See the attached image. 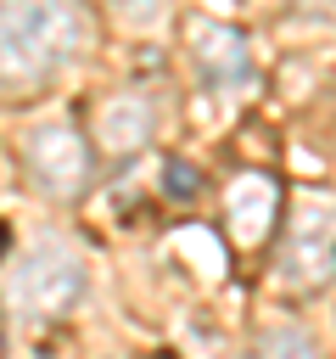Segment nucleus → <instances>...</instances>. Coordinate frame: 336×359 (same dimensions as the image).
Wrapping results in <instances>:
<instances>
[{
	"label": "nucleus",
	"instance_id": "nucleus-1",
	"mask_svg": "<svg viewBox=\"0 0 336 359\" xmlns=\"http://www.w3.org/2000/svg\"><path fill=\"white\" fill-rule=\"evenodd\" d=\"M84 45L73 0H0V90L22 95L45 84Z\"/></svg>",
	"mask_w": 336,
	"mask_h": 359
},
{
	"label": "nucleus",
	"instance_id": "nucleus-2",
	"mask_svg": "<svg viewBox=\"0 0 336 359\" xmlns=\"http://www.w3.org/2000/svg\"><path fill=\"white\" fill-rule=\"evenodd\" d=\"M78 297H84V264L62 241L28 247V258L11 269V309H22L28 320H62L67 309H78Z\"/></svg>",
	"mask_w": 336,
	"mask_h": 359
},
{
	"label": "nucleus",
	"instance_id": "nucleus-3",
	"mask_svg": "<svg viewBox=\"0 0 336 359\" xmlns=\"http://www.w3.org/2000/svg\"><path fill=\"white\" fill-rule=\"evenodd\" d=\"M28 168L50 196H73L90 180V146L73 123H39L28 135Z\"/></svg>",
	"mask_w": 336,
	"mask_h": 359
},
{
	"label": "nucleus",
	"instance_id": "nucleus-4",
	"mask_svg": "<svg viewBox=\"0 0 336 359\" xmlns=\"http://www.w3.org/2000/svg\"><path fill=\"white\" fill-rule=\"evenodd\" d=\"M224 213H230V236H235L241 247L269 241L274 213H280V185H274V174H258V168L235 174V180L224 185Z\"/></svg>",
	"mask_w": 336,
	"mask_h": 359
},
{
	"label": "nucleus",
	"instance_id": "nucleus-5",
	"mask_svg": "<svg viewBox=\"0 0 336 359\" xmlns=\"http://www.w3.org/2000/svg\"><path fill=\"white\" fill-rule=\"evenodd\" d=\"M196 62H202V79L207 84H241L246 73H252V56H246V39L235 34V28H218V22H207L202 34H196Z\"/></svg>",
	"mask_w": 336,
	"mask_h": 359
},
{
	"label": "nucleus",
	"instance_id": "nucleus-6",
	"mask_svg": "<svg viewBox=\"0 0 336 359\" xmlns=\"http://www.w3.org/2000/svg\"><path fill=\"white\" fill-rule=\"evenodd\" d=\"M151 140V112L134 95H112L101 107V146L106 151H140Z\"/></svg>",
	"mask_w": 336,
	"mask_h": 359
},
{
	"label": "nucleus",
	"instance_id": "nucleus-7",
	"mask_svg": "<svg viewBox=\"0 0 336 359\" xmlns=\"http://www.w3.org/2000/svg\"><path fill=\"white\" fill-rule=\"evenodd\" d=\"M162 191H168L174 202H196V191H202V174H196L190 163L168 157V163H162Z\"/></svg>",
	"mask_w": 336,
	"mask_h": 359
},
{
	"label": "nucleus",
	"instance_id": "nucleus-8",
	"mask_svg": "<svg viewBox=\"0 0 336 359\" xmlns=\"http://www.w3.org/2000/svg\"><path fill=\"white\" fill-rule=\"evenodd\" d=\"M263 348H286V353H314V337L308 331H263Z\"/></svg>",
	"mask_w": 336,
	"mask_h": 359
},
{
	"label": "nucleus",
	"instance_id": "nucleus-9",
	"mask_svg": "<svg viewBox=\"0 0 336 359\" xmlns=\"http://www.w3.org/2000/svg\"><path fill=\"white\" fill-rule=\"evenodd\" d=\"M6 247H11V230H6V224H0V258H6Z\"/></svg>",
	"mask_w": 336,
	"mask_h": 359
},
{
	"label": "nucleus",
	"instance_id": "nucleus-10",
	"mask_svg": "<svg viewBox=\"0 0 336 359\" xmlns=\"http://www.w3.org/2000/svg\"><path fill=\"white\" fill-rule=\"evenodd\" d=\"M0 348H6V325H0Z\"/></svg>",
	"mask_w": 336,
	"mask_h": 359
}]
</instances>
